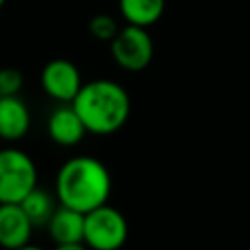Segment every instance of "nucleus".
<instances>
[{
	"label": "nucleus",
	"instance_id": "obj_13",
	"mask_svg": "<svg viewBox=\"0 0 250 250\" xmlns=\"http://www.w3.org/2000/svg\"><path fill=\"white\" fill-rule=\"evenodd\" d=\"M88 29H90V33H92L96 39H100V41H111V39L117 35L119 25H117V21H115L111 16H107V14H98V16H94V18L90 20Z\"/></svg>",
	"mask_w": 250,
	"mask_h": 250
},
{
	"label": "nucleus",
	"instance_id": "obj_14",
	"mask_svg": "<svg viewBox=\"0 0 250 250\" xmlns=\"http://www.w3.org/2000/svg\"><path fill=\"white\" fill-rule=\"evenodd\" d=\"M23 86V76L16 68H0V96H18Z\"/></svg>",
	"mask_w": 250,
	"mask_h": 250
},
{
	"label": "nucleus",
	"instance_id": "obj_10",
	"mask_svg": "<svg viewBox=\"0 0 250 250\" xmlns=\"http://www.w3.org/2000/svg\"><path fill=\"white\" fill-rule=\"evenodd\" d=\"M47 230L51 240L57 244H70V242H82L84 238V215L68 209L64 205H59L53 213V217L47 223Z\"/></svg>",
	"mask_w": 250,
	"mask_h": 250
},
{
	"label": "nucleus",
	"instance_id": "obj_17",
	"mask_svg": "<svg viewBox=\"0 0 250 250\" xmlns=\"http://www.w3.org/2000/svg\"><path fill=\"white\" fill-rule=\"evenodd\" d=\"M4 4H6V0H0V8H2V6H4Z\"/></svg>",
	"mask_w": 250,
	"mask_h": 250
},
{
	"label": "nucleus",
	"instance_id": "obj_1",
	"mask_svg": "<svg viewBox=\"0 0 250 250\" xmlns=\"http://www.w3.org/2000/svg\"><path fill=\"white\" fill-rule=\"evenodd\" d=\"M111 193V174L94 156H74L66 160L55 178V197L59 205L82 215L105 205Z\"/></svg>",
	"mask_w": 250,
	"mask_h": 250
},
{
	"label": "nucleus",
	"instance_id": "obj_11",
	"mask_svg": "<svg viewBox=\"0 0 250 250\" xmlns=\"http://www.w3.org/2000/svg\"><path fill=\"white\" fill-rule=\"evenodd\" d=\"M117 6L129 25L148 27L162 18L166 0H117Z\"/></svg>",
	"mask_w": 250,
	"mask_h": 250
},
{
	"label": "nucleus",
	"instance_id": "obj_4",
	"mask_svg": "<svg viewBox=\"0 0 250 250\" xmlns=\"http://www.w3.org/2000/svg\"><path fill=\"white\" fill-rule=\"evenodd\" d=\"M129 234L125 215L111 207L100 205L84 215V238L82 242L90 250H119Z\"/></svg>",
	"mask_w": 250,
	"mask_h": 250
},
{
	"label": "nucleus",
	"instance_id": "obj_8",
	"mask_svg": "<svg viewBox=\"0 0 250 250\" xmlns=\"http://www.w3.org/2000/svg\"><path fill=\"white\" fill-rule=\"evenodd\" d=\"M47 133L51 137V141L55 145L61 146H74L78 145L84 135H86V127L80 121L78 113L74 111V107L70 104H64L61 107H57L47 121Z\"/></svg>",
	"mask_w": 250,
	"mask_h": 250
},
{
	"label": "nucleus",
	"instance_id": "obj_6",
	"mask_svg": "<svg viewBox=\"0 0 250 250\" xmlns=\"http://www.w3.org/2000/svg\"><path fill=\"white\" fill-rule=\"evenodd\" d=\"M39 80H41L43 92L61 104H70L84 84L78 66L68 59L49 61L43 66Z\"/></svg>",
	"mask_w": 250,
	"mask_h": 250
},
{
	"label": "nucleus",
	"instance_id": "obj_2",
	"mask_svg": "<svg viewBox=\"0 0 250 250\" xmlns=\"http://www.w3.org/2000/svg\"><path fill=\"white\" fill-rule=\"evenodd\" d=\"M70 105L84 123L86 133L94 135H111L119 131L131 113L127 90L107 78L82 84Z\"/></svg>",
	"mask_w": 250,
	"mask_h": 250
},
{
	"label": "nucleus",
	"instance_id": "obj_7",
	"mask_svg": "<svg viewBox=\"0 0 250 250\" xmlns=\"http://www.w3.org/2000/svg\"><path fill=\"white\" fill-rule=\"evenodd\" d=\"M33 229L20 203H0V246L4 250L29 244Z\"/></svg>",
	"mask_w": 250,
	"mask_h": 250
},
{
	"label": "nucleus",
	"instance_id": "obj_16",
	"mask_svg": "<svg viewBox=\"0 0 250 250\" xmlns=\"http://www.w3.org/2000/svg\"><path fill=\"white\" fill-rule=\"evenodd\" d=\"M16 250H45V248H41V246H33V244L29 242V244H25V246H20V248H16Z\"/></svg>",
	"mask_w": 250,
	"mask_h": 250
},
{
	"label": "nucleus",
	"instance_id": "obj_3",
	"mask_svg": "<svg viewBox=\"0 0 250 250\" xmlns=\"http://www.w3.org/2000/svg\"><path fill=\"white\" fill-rule=\"evenodd\" d=\"M37 188L33 158L14 146L0 150V203H20Z\"/></svg>",
	"mask_w": 250,
	"mask_h": 250
},
{
	"label": "nucleus",
	"instance_id": "obj_9",
	"mask_svg": "<svg viewBox=\"0 0 250 250\" xmlns=\"http://www.w3.org/2000/svg\"><path fill=\"white\" fill-rule=\"evenodd\" d=\"M31 125L27 105L18 96H0V139L20 141Z\"/></svg>",
	"mask_w": 250,
	"mask_h": 250
},
{
	"label": "nucleus",
	"instance_id": "obj_15",
	"mask_svg": "<svg viewBox=\"0 0 250 250\" xmlns=\"http://www.w3.org/2000/svg\"><path fill=\"white\" fill-rule=\"evenodd\" d=\"M55 250H88L84 242H70V244H57Z\"/></svg>",
	"mask_w": 250,
	"mask_h": 250
},
{
	"label": "nucleus",
	"instance_id": "obj_5",
	"mask_svg": "<svg viewBox=\"0 0 250 250\" xmlns=\"http://www.w3.org/2000/svg\"><path fill=\"white\" fill-rule=\"evenodd\" d=\"M111 57L123 70L139 72L146 68L154 55V43L146 27L139 25H125L119 27L117 35L109 41Z\"/></svg>",
	"mask_w": 250,
	"mask_h": 250
},
{
	"label": "nucleus",
	"instance_id": "obj_12",
	"mask_svg": "<svg viewBox=\"0 0 250 250\" xmlns=\"http://www.w3.org/2000/svg\"><path fill=\"white\" fill-rule=\"evenodd\" d=\"M20 207L23 209L33 227H47L49 219L57 209V203L51 193H47L41 188H35L20 201Z\"/></svg>",
	"mask_w": 250,
	"mask_h": 250
}]
</instances>
